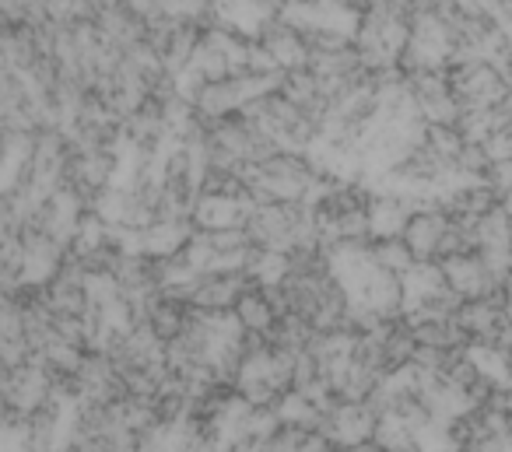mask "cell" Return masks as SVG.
Returning <instances> with one entry per match:
<instances>
[{"label": "cell", "mask_w": 512, "mask_h": 452, "mask_svg": "<svg viewBox=\"0 0 512 452\" xmlns=\"http://www.w3.org/2000/svg\"><path fill=\"white\" fill-rule=\"evenodd\" d=\"M376 428H379V414L372 410V403H341L337 410L323 414L316 431L334 449H362V445L376 442Z\"/></svg>", "instance_id": "obj_1"}, {"label": "cell", "mask_w": 512, "mask_h": 452, "mask_svg": "<svg viewBox=\"0 0 512 452\" xmlns=\"http://www.w3.org/2000/svg\"><path fill=\"white\" fill-rule=\"evenodd\" d=\"M439 267H442V274H446V284L463 298V302H481V298L505 295V284L491 274L488 263H484L477 253L442 260Z\"/></svg>", "instance_id": "obj_2"}, {"label": "cell", "mask_w": 512, "mask_h": 452, "mask_svg": "<svg viewBox=\"0 0 512 452\" xmlns=\"http://www.w3.org/2000/svg\"><path fill=\"white\" fill-rule=\"evenodd\" d=\"M449 225H453V218H449L442 207H428V211L414 214L411 225H407V232H404V242L414 253V260L439 263V249H442V239H446Z\"/></svg>", "instance_id": "obj_3"}, {"label": "cell", "mask_w": 512, "mask_h": 452, "mask_svg": "<svg viewBox=\"0 0 512 452\" xmlns=\"http://www.w3.org/2000/svg\"><path fill=\"white\" fill-rule=\"evenodd\" d=\"M260 43H264L267 50L274 53V60H278L285 74L288 71H302V67H309V60H313L306 39H302L299 32L292 29V25L281 22V18H274V22L267 25L264 36H260Z\"/></svg>", "instance_id": "obj_4"}, {"label": "cell", "mask_w": 512, "mask_h": 452, "mask_svg": "<svg viewBox=\"0 0 512 452\" xmlns=\"http://www.w3.org/2000/svg\"><path fill=\"white\" fill-rule=\"evenodd\" d=\"M235 316H239V323L246 326L249 337H271L274 326L281 323L278 309L271 305V298H267L264 288H249L246 295L239 298V305H235Z\"/></svg>", "instance_id": "obj_5"}, {"label": "cell", "mask_w": 512, "mask_h": 452, "mask_svg": "<svg viewBox=\"0 0 512 452\" xmlns=\"http://www.w3.org/2000/svg\"><path fill=\"white\" fill-rule=\"evenodd\" d=\"M274 410H278L281 424H285V428H295V431H316L323 421V414L316 410V403H309L299 389H292V393L281 396Z\"/></svg>", "instance_id": "obj_6"}, {"label": "cell", "mask_w": 512, "mask_h": 452, "mask_svg": "<svg viewBox=\"0 0 512 452\" xmlns=\"http://www.w3.org/2000/svg\"><path fill=\"white\" fill-rule=\"evenodd\" d=\"M372 256H376V263L386 274H397V277H404L418 263L404 239H376L372 242Z\"/></svg>", "instance_id": "obj_7"}, {"label": "cell", "mask_w": 512, "mask_h": 452, "mask_svg": "<svg viewBox=\"0 0 512 452\" xmlns=\"http://www.w3.org/2000/svg\"><path fill=\"white\" fill-rule=\"evenodd\" d=\"M302 438H306V431L285 428L278 438H274L271 449H267V452H302Z\"/></svg>", "instance_id": "obj_8"}, {"label": "cell", "mask_w": 512, "mask_h": 452, "mask_svg": "<svg viewBox=\"0 0 512 452\" xmlns=\"http://www.w3.org/2000/svg\"><path fill=\"white\" fill-rule=\"evenodd\" d=\"M337 4H344V8H351V11H369V0H337Z\"/></svg>", "instance_id": "obj_9"}, {"label": "cell", "mask_w": 512, "mask_h": 452, "mask_svg": "<svg viewBox=\"0 0 512 452\" xmlns=\"http://www.w3.org/2000/svg\"><path fill=\"white\" fill-rule=\"evenodd\" d=\"M502 207H505V214H509V218H512V193H509V197L502 200Z\"/></svg>", "instance_id": "obj_10"}]
</instances>
